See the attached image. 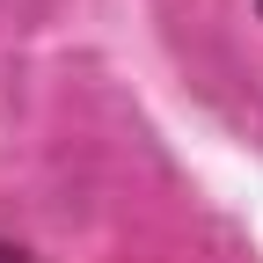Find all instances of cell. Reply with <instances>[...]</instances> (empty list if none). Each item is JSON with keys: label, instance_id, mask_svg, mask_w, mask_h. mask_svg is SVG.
Masks as SVG:
<instances>
[{"label": "cell", "instance_id": "1", "mask_svg": "<svg viewBox=\"0 0 263 263\" xmlns=\"http://www.w3.org/2000/svg\"><path fill=\"white\" fill-rule=\"evenodd\" d=\"M0 263H29V256H22V249H8V241H0Z\"/></svg>", "mask_w": 263, "mask_h": 263}]
</instances>
